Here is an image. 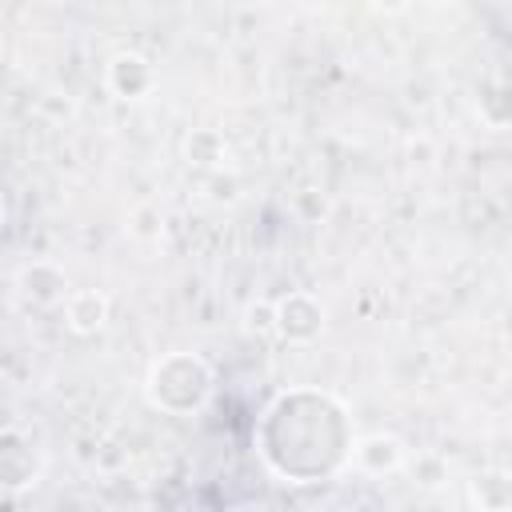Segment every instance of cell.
Instances as JSON below:
<instances>
[{
	"label": "cell",
	"instance_id": "6da1fadb",
	"mask_svg": "<svg viewBox=\"0 0 512 512\" xmlns=\"http://www.w3.org/2000/svg\"><path fill=\"white\" fill-rule=\"evenodd\" d=\"M356 424L336 392L292 384L256 416V456L284 484H324L348 468Z\"/></svg>",
	"mask_w": 512,
	"mask_h": 512
},
{
	"label": "cell",
	"instance_id": "7a4b0ae2",
	"mask_svg": "<svg viewBox=\"0 0 512 512\" xmlns=\"http://www.w3.org/2000/svg\"><path fill=\"white\" fill-rule=\"evenodd\" d=\"M212 392H216V368L200 352L176 348L148 364L144 396L164 416H196L208 408Z\"/></svg>",
	"mask_w": 512,
	"mask_h": 512
},
{
	"label": "cell",
	"instance_id": "3957f363",
	"mask_svg": "<svg viewBox=\"0 0 512 512\" xmlns=\"http://www.w3.org/2000/svg\"><path fill=\"white\" fill-rule=\"evenodd\" d=\"M44 480V448L20 424H0V496H20Z\"/></svg>",
	"mask_w": 512,
	"mask_h": 512
},
{
	"label": "cell",
	"instance_id": "277c9868",
	"mask_svg": "<svg viewBox=\"0 0 512 512\" xmlns=\"http://www.w3.org/2000/svg\"><path fill=\"white\" fill-rule=\"evenodd\" d=\"M324 324H328V312L312 292L296 288V292H284L276 300V336L284 344H296V348L316 344L324 336Z\"/></svg>",
	"mask_w": 512,
	"mask_h": 512
},
{
	"label": "cell",
	"instance_id": "5b68a950",
	"mask_svg": "<svg viewBox=\"0 0 512 512\" xmlns=\"http://www.w3.org/2000/svg\"><path fill=\"white\" fill-rule=\"evenodd\" d=\"M16 292H20V300L32 304V308H60L64 296L72 292V280H68L64 264L40 256V260L20 264V272H16Z\"/></svg>",
	"mask_w": 512,
	"mask_h": 512
},
{
	"label": "cell",
	"instance_id": "8992f818",
	"mask_svg": "<svg viewBox=\"0 0 512 512\" xmlns=\"http://www.w3.org/2000/svg\"><path fill=\"white\" fill-rule=\"evenodd\" d=\"M408 460V448L396 432H368V436H356L352 440V456H348V468H356L360 476H392L400 472Z\"/></svg>",
	"mask_w": 512,
	"mask_h": 512
},
{
	"label": "cell",
	"instance_id": "52a82bcc",
	"mask_svg": "<svg viewBox=\"0 0 512 512\" xmlns=\"http://www.w3.org/2000/svg\"><path fill=\"white\" fill-rule=\"evenodd\" d=\"M104 84H108V92H112L116 100H144V96L156 92V64H152L144 52L124 48V52H116V56L108 60Z\"/></svg>",
	"mask_w": 512,
	"mask_h": 512
},
{
	"label": "cell",
	"instance_id": "ba28073f",
	"mask_svg": "<svg viewBox=\"0 0 512 512\" xmlns=\"http://www.w3.org/2000/svg\"><path fill=\"white\" fill-rule=\"evenodd\" d=\"M60 308H64L68 332H76V336H96L108 324V312H112V304L100 288H72Z\"/></svg>",
	"mask_w": 512,
	"mask_h": 512
},
{
	"label": "cell",
	"instance_id": "9c48e42d",
	"mask_svg": "<svg viewBox=\"0 0 512 512\" xmlns=\"http://www.w3.org/2000/svg\"><path fill=\"white\" fill-rule=\"evenodd\" d=\"M180 156L196 172H224L228 160H232V144L216 128H192L184 136V144H180Z\"/></svg>",
	"mask_w": 512,
	"mask_h": 512
},
{
	"label": "cell",
	"instance_id": "30bf717a",
	"mask_svg": "<svg viewBox=\"0 0 512 512\" xmlns=\"http://www.w3.org/2000/svg\"><path fill=\"white\" fill-rule=\"evenodd\" d=\"M468 504L480 512H508L512 508V476L500 468H488L468 480Z\"/></svg>",
	"mask_w": 512,
	"mask_h": 512
},
{
	"label": "cell",
	"instance_id": "8fae6325",
	"mask_svg": "<svg viewBox=\"0 0 512 512\" xmlns=\"http://www.w3.org/2000/svg\"><path fill=\"white\" fill-rule=\"evenodd\" d=\"M476 116H480L484 128H492V132H508V124H512V96H508V84H504V80H492V84L480 88Z\"/></svg>",
	"mask_w": 512,
	"mask_h": 512
},
{
	"label": "cell",
	"instance_id": "7c38bea8",
	"mask_svg": "<svg viewBox=\"0 0 512 512\" xmlns=\"http://www.w3.org/2000/svg\"><path fill=\"white\" fill-rule=\"evenodd\" d=\"M404 468L412 472V484L416 488H444L448 484V460L440 456V452H416V456H408L404 460Z\"/></svg>",
	"mask_w": 512,
	"mask_h": 512
},
{
	"label": "cell",
	"instance_id": "4fadbf2b",
	"mask_svg": "<svg viewBox=\"0 0 512 512\" xmlns=\"http://www.w3.org/2000/svg\"><path fill=\"white\" fill-rule=\"evenodd\" d=\"M244 332L248 336H276V300H248L244 304Z\"/></svg>",
	"mask_w": 512,
	"mask_h": 512
},
{
	"label": "cell",
	"instance_id": "5bb4252c",
	"mask_svg": "<svg viewBox=\"0 0 512 512\" xmlns=\"http://www.w3.org/2000/svg\"><path fill=\"white\" fill-rule=\"evenodd\" d=\"M128 232L140 236V240H156L164 232V212L156 204H136L132 216H128Z\"/></svg>",
	"mask_w": 512,
	"mask_h": 512
},
{
	"label": "cell",
	"instance_id": "9a60e30c",
	"mask_svg": "<svg viewBox=\"0 0 512 512\" xmlns=\"http://www.w3.org/2000/svg\"><path fill=\"white\" fill-rule=\"evenodd\" d=\"M296 208H300V212H308L312 220H320V216L328 212V204H324V196H320L316 188H304V192L296 196Z\"/></svg>",
	"mask_w": 512,
	"mask_h": 512
},
{
	"label": "cell",
	"instance_id": "2e32d148",
	"mask_svg": "<svg viewBox=\"0 0 512 512\" xmlns=\"http://www.w3.org/2000/svg\"><path fill=\"white\" fill-rule=\"evenodd\" d=\"M376 12H384V16H400V12H408L416 0H368Z\"/></svg>",
	"mask_w": 512,
	"mask_h": 512
},
{
	"label": "cell",
	"instance_id": "e0dca14e",
	"mask_svg": "<svg viewBox=\"0 0 512 512\" xmlns=\"http://www.w3.org/2000/svg\"><path fill=\"white\" fill-rule=\"evenodd\" d=\"M4 216H8V208H4V196H0V228H4Z\"/></svg>",
	"mask_w": 512,
	"mask_h": 512
},
{
	"label": "cell",
	"instance_id": "ac0fdd59",
	"mask_svg": "<svg viewBox=\"0 0 512 512\" xmlns=\"http://www.w3.org/2000/svg\"><path fill=\"white\" fill-rule=\"evenodd\" d=\"M428 4H452V0H428Z\"/></svg>",
	"mask_w": 512,
	"mask_h": 512
}]
</instances>
